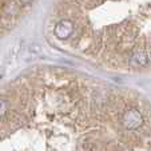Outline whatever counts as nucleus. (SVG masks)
<instances>
[{
	"label": "nucleus",
	"instance_id": "7ed1b4c3",
	"mask_svg": "<svg viewBox=\"0 0 151 151\" xmlns=\"http://www.w3.org/2000/svg\"><path fill=\"white\" fill-rule=\"evenodd\" d=\"M148 62H150L148 52H146L145 50H137L128 58V63L134 67H145L147 66Z\"/></svg>",
	"mask_w": 151,
	"mask_h": 151
},
{
	"label": "nucleus",
	"instance_id": "39448f33",
	"mask_svg": "<svg viewBox=\"0 0 151 151\" xmlns=\"http://www.w3.org/2000/svg\"><path fill=\"white\" fill-rule=\"evenodd\" d=\"M34 0H20V3L24 4V6H28V4H31Z\"/></svg>",
	"mask_w": 151,
	"mask_h": 151
},
{
	"label": "nucleus",
	"instance_id": "20e7f679",
	"mask_svg": "<svg viewBox=\"0 0 151 151\" xmlns=\"http://www.w3.org/2000/svg\"><path fill=\"white\" fill-rule=\"evenodd\" d=\"M7 111H8V103H7V100L0 99V118H3L7 114Z\"/></svg>",
	"mask_w": 151,
	"mask_h": 151
},
{
	"label": "nucleus",
	"instance_id": "423d86ee",
	"mask_svg": "<svg viewBox=\"0 0 151 151\" xmlns=\"http://www.w3.org/2000/svg\"><path fill=\"white\" fill-rule=\"evenodd\" d=\"M148 58H150V60H151V50H150V52H148Z\"/></svg>",
	"mask_w": 151,
	"mask_h": 151
},
{
	"label": "nucleus",
	"instance_id": "f03ea898",
	"mask_svg": "<svg viewBox=\"0 0 151 151\" xmlns=\"http://www.w3.org/2000/svg\"><path fill=\"white\" fill-rule=\"evenodd\" d=\"M75 26L71 20L68 19H62L60 22H58L56 26L54 28V35L60 40H66L74 34Z\"/></svg>",
	"mask_w": 151,
	"mask_h": 151
},
{
	"label": "nucleus",
	"instance_id": "f257e3e1",
	"mask_svg": "<svg viewBox=\"0 0 151 151\" xmlns=\"http://www.w3.org/2000/svg\"><path fill=\"white\" fill-rule=\"evenodd\" d=\"M122 124L127 130H137L143 124V116L138 110L128 109L122 115Z\"/></svg>",
	"mask_w": 151,
	"mask_h": 151
}]
</instances>
